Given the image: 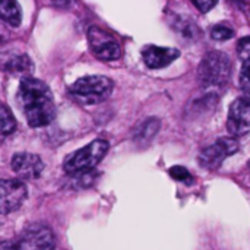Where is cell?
Here are the masks:
<instances>
[{
    "label": "cell",
    "mask_w": 250,
    "mask_h": 250,
    "mask_svg": "<svg viewBox=\"0 0 250 250\" xmlns=\"http://www.w3.org/2000/svg\"><path fill=\"white\" fill-rule=\"evenodd\" d=\"M18 100L31 127L50 125L56 117V105L50 88L40 79L25 76L21 79Z\"/></svg>",
    "instance_id": "cell-1"
},
{
    "label": "cell",
    "mask_w": 250,
    "mask_h": 250,
    "mask_svg": "<svg viewBox=\"0 0 250 250\" xmlns=\"http://www.w3.org/2000/svg\"><path fill=\"white\" fill-rule=\"evenodd\" d=\"M231 75L230 57L223 51H209L204 56L198 67V81L205 89H221Z\"/></svg>",
    "instance_id": "cell-2"
},
{
    "label": "cell",
    "mask_w": 250,
    "mask_h": 250,
    "mask_svg": "<svg viewBox=\"0 0 250 250\" xmlns=\"http://www.w3.org/2000/svg\"><path fill=\"white\" fill-rule=\"evenodd\" d=\"M114 83L103 75H89L79 78L69 86L70 95L85 105H94L105 101L113 92Z\"/></svg>",
    "instance_id": "cell-3"
},
{
    "label": "cell",
    "mask_w": 250,
    "mask_h": 250,
    "mask_svg": "<svg viewBox=\"0 0 250 250\" xmlns=\"http://www.w3.org/2000/svg\"><path fill=\"white\" fill-rule=\"evenodd\" d=\"M108 146H110L108 142L104 139L92 141L86 146L66 157L63 163L64 171L69 174H83L94 170V167H97L100 161L105 157Z\"/></svg>",
    "instance_id": "cell-4"
},
{
    "label": "cell",
    "mask_w": 250,
    "mask_h": 250,
    "mask_svg": "<svg viewBox=\"0 0 250 250\" xmlns=\"http://www.w3.org/2000/svg\"><path fill=\"white\" fill-rule=\"evenodd\" d=\"M88 42L92 54L100 60L113 62L122 56L120 44L117 42V40L100 26H89Z\"/></svg>",
    "instance_id": "cell-5"
},
{
    "label": "cell",
    "mask_w": 250,
    "mask_h": 250,
    "mask_svg": "<svg viewBox=\"0 0 250 250\" xmlns=\"http://www.w3.org/2000/svg\"><path fill=\"white\" fill-rule=\"evenodd\" d=\"M239 151V142L233 136L220 138L211 146H207L199 154V164L207 170H217L221 167L226 158Z\"/></svg>",
    "instance_id": "cell-6"
},
{
    "label": "cell",
    "mask_w": 250,
    "mask_h": 250,
    "mask_svg": "<svg viewBox=\"0 0 250 250\" xmlns=\"http://www.w3.org/2000/svg\"><path fill=\"white\" fill-rule=\"evenodd\" d=\"M28 196L25 183L19 179L0 180V214L7 215L18 211Z\"/></svg>",
    "instance_id": "cell-7"
},
{
    "label": "cell",
    "mask_w": 250,
    "mask_h": 250,
    "mask_svg": "<svg viewBox=\"0 0 250 250\" xmlns=\"http://www.w3.org/2000/svg\"><path fill=\"white\" fill-rule=\"evenodd\" d=\"M56 237L53 231L41 224L29 226L19 237L16 250H54Z\"/></svg>",
    "instance_id": "cell-8"
},
{
    "label": "cell",
    "mask_w": 250,
    "mask_h": 250,
    "mask_svg": "<svg viewBox=\"0 0 250 250\" xmlns=\"http://www.w3.org/2000/svg\"><path fill=\"white\" fill-rule=\"evenodd\" d=\"M227 130L233 138L245 136L250 132V101L237 98L231 103L227 116Z\"/></svg>",
    "instance_id": "cell-9"
},
{
    "label": "cell",
    "mask_w": 250,
    "mask_h": 250,
    "mask_svg": "<svg viewBox=\"0 0 250 250\" xmlns=\"http://www.w3.org/2000/svg\"><path fill=\"white\" fill-rule=\"evenodd\" d=\"M10 167L21 179L25 180H35L44 171L42 160L31 152H18L12 157Z\"/></svg>",
    "instance_id": "cell-10"
},
{
    "label": "cell",
    "mask_w": 250,
    "mask_h": 250,
    "mask_svg": "<svg viewBox=\"0 0 250 250\" xmlns=\"http://www.w3.org/2000/svg\"><path fill=\"white\" fill-rule=\"evenodd\" d=\"M180 56V50L174 47L145 45L142 48V60L149 69H163Z\"/></svg>",
    "instance_id": "cell-11"
},
{
    "label": "cell",
    "mask_w": 250,
    "mask_h": 250,
    "mask_svg": "<svg viewBox=\"0 0 250 250\" xmlns=\"http://www.w3.org/2000/svg\"><path fill=\"white\" fill-rule=\"evenodd\" d=\"M0 67L1 70H6L13 75H22L25 78V76H31L34 70V63L26 54H15L4 59V62L0 63Z\"/></svg>",
    "instance_id": "cell-12"
},
{
    "label": "cell",
    "mask_w": 250,
    "mask_h": 250,
    "mask_svg": "<svg viewBox=\"0 0 250 250\" xmlns=\"http://www.w3.org/2000/svg\"><path fill=\"white\" fill-rule=\"evenodd\" d=\"M160 127H161V123H160L158 119H155V117L145 119L144 122H141L135 127L133 141L138 145H146L157 136V133L160 132Z\"/></svg>",
    "instance_id": "cell-13"
},
{
    "label": "cell",
    "mask_w": 250,
    "mask_h": 250,
    "mask_svg": "<svg viewBox=\"0 0 250 250\" xmlns=\"http://www.w3.org/2000/svg\"><path fill=\"white\" fill-rule=\"evenodd\" d=\"M0 19L10 26H19L22 22V9L16 0H0Z\"/></svg>",
    "instance_id": "cell-14"
},
{
    "label": "cell",
    "mask_w": 250,
    "mask_h": 250,
    "mask_svg": "<svg viewBox=\"0 0 250 250\" xmlns=\"http://www.w3.org/2000/svg\"><path fill=\"white\" fill-rule=\"evenodd\" d=\"M171 25L174 26V29L182 34L186 38H198L199 37V29L196 26V23L186 18V16H174V19L171 21Z\"/></svg>",
    "instance_id": "cell-15"
},
{
    "label": "cell",
    "mask_w": 250,
    "mask_h": 250,
    "mask_svg": "<svg viewBox=\"0 0 250 250\" xmlns=\"http://www.w3.org/2000/svg\"><path fill=\"white\" fill-rule=\"evenodd\" d=\"M16 130V119L10 108L0 104V136H9Z\"/></svg>",
    "instance_id": "cell-16"
},
{
    "label": "cell",
    "mask_w": 250,
    "mask_h": 250,
    "mask_svg": "<svg viewBox=\"0 0 250 250\" xmlns=\"http://www.w3.org/2000/svg\"><path fill=\"white\" fill-rule=\"evenodd\" d=\"M242 62L243 63H242L239 83H240V89L243 92V98L250 101V59H245Z\"/></svg>",
    "instance_id": "cell-17"
},
{
    "label": "cell",
    "mask_w": 250,
    "mask_h": 250,
    "mask_svg": "<svg viewBox=\"0 0 250 250\" xmlns=\"http://www.w3.org/2000/svg\"><path fill=\"white\" fill-rule=\"evenodd\" d=\"M234 37V29L227 26V25H215L212 26L211 29V38L215 40V41H227V40H231Z\"/></svg>",
    "instance_id": "cell-18"
},
{
    "label": "cell",
    "mask_w": 250,
    "mask_h": 250,
    "mask_svg": "<svg viewBox=\"0 0 250 250\" xmlns=\"http://www.w3.org/2000/svg\"><path fill=\"white\" fill-rule=\"evenodd\" d=\"M170 176L173 180L176 182H180V183H185V185H190L193 182V176L190 174V171L186 168V167H182V166H174L170 168Z\"/></svg>",
    "instance_id": "cell-19"
},
{
    "label": "cell",
    "mask_w": 250,
    "mask_h": 250,
    "mask_svg": "<svg viewBox=\"0 0 250 250\" xmlns=\"http://www.w3.org/2000/svg\"><path fill=\"white\" fill-rule=\"evenodd\" d=\"M237 53L242 60L250 59V37H245L237 44Z\"/></svg>",
    "instance_id": "cell-20"
},
{
    "label": "cell",
    "mask_w": 250,
    "mask_h": 250,
    "mask_svg": "<svg viewBox=\"0 0 250 250\" xmlns=\"http://www.w3.org/2000/svg\"><path fill=\"white\" fill-rule=\"evenodd\" d=\"M218 0H192V3L201 10V12H208L211 10L215 4H217Z\"/></svg>",
    "instance_id": "cell-21"
},
{
    "label": "cell",
    "mask_w": 250,
    "mask_h": 250,
    "mask_svg": "<svg viewBox=\"0 0 250 250\" xmlns=\"http://www.w3.org/2000/svg\"><path fill=\"white\" fill-rule=\"evenodd\" d=\"M73 0H51V3L57 7H69Z\"/></svg>",
    "instance_id": "cell-22"
},
{
    "label": "cell",
    "mask_w": 250,
    "mask_h": 250,
    "mask_svg": "<svg viewBox=\"0 0 250 250\" xmlns=\"http://www.w3.org/2000/svg\"><path fill=\"white\" fill-rule=\"evenodd\" d=\"M6 38H7V31H6V28L3 25V21L0 19V42L4 41Z\"/></svg>",
    "instance_id": "cell-23"
},
{
    "label": "cell",
    "mask_w": 250,
    "mask_h": 250,
    "mask_svg": "<svg viewBox=\"0 0 250 250\" xmlns=\"http://www.w3.org/2000/svg\"><path fill=\"white\" fill-rule=\"evenodd\" d=\"M248 167H249V168H250V160H249V163H248Z\"/></svg>",
    "instance_id": "cell-24"
}]
</instances>
